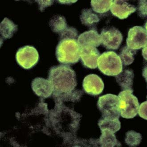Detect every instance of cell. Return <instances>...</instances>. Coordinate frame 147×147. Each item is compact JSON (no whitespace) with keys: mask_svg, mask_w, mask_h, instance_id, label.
Returning <instances> with one entry per match:
<instances>
[{"mask_svg":"<svg viewBox=\"0 0 147 147\" xmlns=\"http://www.w3.org/2000/svg\"><path fill=\"white\" fill-rule=\"evenodd\" d=\"M101 131L107 130L115 133L118 131L121 127L119 119H109L102 117L98 122Z\"/></svg>","mask_w":147,"mask_h":147,"instance_id":"cell-18","label":"cell"},{"mask_svg":"<svg viewBox=\"0 0 147 147\" xmlns=\"http://www.w3.org/2000/svg\"><path fill=\"white\" fill-rule=\"evenodd\" d=\"M38 4L39 9L41 12L44 11L45 8L53 5L54 1H36Z\"/></svg>","mask_w":147,"mask_h":147,"instance_id":"cell-25","label":"cell"},{"mask_svg":"<svg viewBox=\"0 0 147 147\" xmlns=\"http://www.w3.org/2000/svg\"></svg>","mask_w":147,"mask_h":147,"instance_id":"cell-29","label":"cell"},{"mask_svg":"<svg viewBox=\"0 0 147 147\" xmlns=\"http://www.w3.org/2000/svg\"><path fill=\"white\" fill-rule=\"evenodd\" d=\"M50 27L53 32L59 34L64 31L69 27L66 18L64 16L56 15L52 18L49 22Z\"/></svg>","mask_w":147,"mask_h":147,"instance_id":"cell-19","label":"cell"},{"mask_svg":"<svg viewBox=\"0 0 147 147\" xmlns=\"http://www.w3.org/2000/svg\"><path fill=\"white\" fill-rule=\"evenodd\" d=\"M113 1H91V6L92 10L94 12L99 13H103L109 11L110 9Z\"/></svg>","mask_w":147,"mask_h":147,"instance_id":"cell-21","label":"cell"},{"mask_svg":"<svg viewBox=\"0 0 147 147\" xmlns=\"http://www.w3.org/2000/svg\"><path fill=\"white\" fill-rule=\"evenodd\" d=\"M78 42L80 47L90 46L94 47H99L102 43L100 35L96 30H91L81 34L78 38Z\"/></svg>","mask_w":147,"mask_h":147,"instance_id":"cell-13","label":"cell"},{"mask_svg":"<svg viewBox=\"0 0 147 147\" xmlns=\"http://www.w3.org/2000/svg\"><path fill=\"white\" fill-rule=\"evenodd\" d=\"M119 98L115 94H105L100 97L97 103L98 108L102 113V117L119 119Z\"/></svg>","mask_w":147,"mask_h":147,"instance_id":"cell-5","label":"cell"},{"mask_svg":"<svg viewBox=\"0 0 147 147\" xmlns=\"http://www.w3.org/2000/svg\"><path fill=\"white\" fill-rule=\"evenodd\" d=\"M98 66L100 71L107 76H117L123 71L120 57L113 51L105 52L101 55Z\"/></svg>","mask_w":147,"mask_h":147,"instance_id":"cell-3","label":"cell"},{"mask_svg":"<svg viewBox=\"0 0 147 147\" xmlns=\"http://www.w3.org/2000/svg\"><path fill=\"white\" fill-rule=\"evenodd\" d=\"M134 74L132 70H125L115 76L116 82L121 87L123 90L133 92L132 86Z\"/></svg>","mask_w":147,"mask_h":147,"instance_id":"cell-14","label":"cell"},{"mask_svg":"<svg viewBox=\"0 0 147 147\" xmlns=\"http://www.w3.org/2000/svg\"><path fill=\"white\" fill-rule=\"evenodd\" d=\"M142 55L143 58L147 61V45L142 49Z\"/></svg>","mask_w":147,"mask_h":147,"instance_id":"cell-27","label":"cell"},{"mask_svg":"<svg viewBox=\"0 0 147 147\" xmlns=\"http://www.w3.org/2000/svg\"><path fill=\"white\" fill-rule=\"evenodd\" d=\"M102 135L99 139L101 147H121V144L116 139L114 133L107 130L102 131Z\"/></svg>","mask_w":147,"mask_h":147,"instance_id":"cell-17","label":"cell"},{"mask_svg":"<svg viewBox=\"0 0 147 147\" xmlns=\"http://www.w3.org/2000/svg\"><path fill=\"white\" fill-rule=\"evenodd\" d=\"M142 76L145 79V81L147 82V64L144 66L142 71Z\"/></svg>","mask_w":147,"mask_h":147,"instance_id":"cell-26","label":"cell"},{"mask_svg":"<svg viewBox=\"0 0 147 147\" xmlns=\"http://www.w3.org/2000/svg\"><path fill=\"white\" fill-rule=\"evenodd\" d=\"M80 19L83 25L92 30H96V26L100 20L97 15L93 12L92 10L90 9H83L82 11Z\"/></svg>","mask_w":147,"mask_h":147,"instance_id":"cell-16","label":"cell"},{"mask_svg":"<svg viewBox=\"0 0 147 147\" xmlns=\"http://www.w3.org/2000/svg\"><path fill=\"white\" fill-rule=\"evenodd\" d=\"M144 29H145L147 31V21L146 22V23H145V25H144Z\"/></svg>","mask_w":147,"mask_h":147,"instance_id":"cell-28","label":"cell"},{"mask_svg":"<svg viewBox=\"0 0 147 147\" xmlns=\"http://www.w3.org/2000/svg\"><path fill=\"white\" fill-rule=\"evenodd\" d=\"M131 90H123L119 94L120 115L126 119H132L138 113L139 103Z\"/></svg>","mask_w":147,"mask_h":147,"instance_id":"cell-4","label":"cell"},{"mask_svg":"<svg viewBox=\"0 0 147 147\" xmlns=\"http://www.w3.org/2000/svg\"><path fill=\"white\" fill-rule=\"evenodd\" d=\"M48 80L53 88L54 96L71 92L77 84L76 72L67 65L51 67Z\"/></svg>","mask_w":147,"mask_h":147,"instance_id":"cell-1","label":"cell"},{"mask_svg":"<svg viewBox=\"0 0 147 147\" xmlns=\"http://www.w3.org/2000/svg\"><path fill=\"white\" fill-rule=\"evenodd\" d=\"M16 58L17 63L21 67L25 69H30L38 63V53L34 47L26 46L18 49Z\"/></svg>","mask_w":147,"mask_h":147,"instance_id":"cell-6","label":"cell"},{"mask_svg":"<svg viewBox=\"0 0 147 147\" xmlns=\"http://www.w3.org/2000/svg\"><path fill=\"white\" fill-rule=\"evenodd\" d=\"M83 86L85 92L95 96L102 92L105 86L100 78L95 74H90L84 79Z\"/></svg>","mask_w":147,"mask_h":147,"instance_id":"cell-10","label":"cell"},{"mask_svg":"<svg viewBox=\"0 0 147 147\" xmlns=\"http://www.w3.org/2000/svg\"><path fill=\"white\" fill-rule=\"evenodd\" d=\"M32 90L37 96L42 98L49 97L53 93V89L49 80L37 77L33 80L31 84Z\"/></svg>","mask_w":147,"mask_h":147,"instance_id":"cell-12","label":"cell"},{"mask_svg":"<svg viewBox=\"0 0 147 147\" xmlns=\"http://www.w3.org/2000/svg\"><path fill=\"white\" fill-rule=\"evenodd\" d=\"M17 30L18 26L7 18H4L0 24V34L2 40L12 38Z\"/></svg>","mask_w":147,"mask_h":147,"instance_id":"cell-15","label":"cell"},{"mask_svg":"<svg viewBox=\"0 0 147 147\" xmlns=\"http://www.w3.org/2000/svg\"><path fill=\"white\" fill-rule=\"evenodd\" d=\"M138 15L142 18H147V1L140 0L138 5Z\"/></svg>","mask_w":147,"mask_h":147,"instance_id":"cell-23","label":"cell"},{"mask_svg":"<svg viewBox=\"0 0 147 147\" xmlns=\"http://www.w3.org/2000/svg\"><path fill=\"white\" fill-rule=\"evenodd\" d=\"M142 135L134 131H129L126 133L125 142L130 147L139 145L142 140Z\"/></svg>","mask_w":147,"mask_h":147,"instance_id":"cell-22","label":"cell"},{"mask_svg":"<svg viewBox=\"0 0 147 147\" xmlns=\"http://www.w3.org/2000/svg\"><path fill=\"white\" fill-rule=\"evenodd\" d=\"M136 54V50L131 49L127 46H124L120 51L119 57L123 64L127 66L134 62L135 55Z\"/></svg>","mask_w":147,"mask_h":147,"instance_id":"cell-20","label":"cell"},{"mask_svg":"<svg viewBox=\"0 0 147 147\" xmlns=\"http://www.w3.org/2000/svg\"><path fill=\"white\" fill-rule=\"evenodd\" d=\"M77 40L74 38L60 39L56 49V56L59 63L70 65L76 63L79 61L80 47Z\"/></svg>","mask_w":147,"mask_h":147,"instance_id":"cell-2","label":"cell"},{"mask_svg":"<svg viewBox=\"0 0 147 147\" xmlns=\"http://www.w3.org/2000/svg\"><path fill=\"white\" fill-rule=\"evenodd\" d=\"M127 45L129 48L139 50L144 48L147 45V31L142 26H136L128 31L126 40Z\"/></svg>","mask_w":147,"mask_h":147,"instance_id":"cell-7","label":"cell"},{"mask_svg":"<svg viewBox=\"0 0 147 147\" xmlns=\"http://www.w3.org/2000/svg\"><path fill=\"white\" fill-rule=\"evenodd\" d=\"M138 114L140 117L147 120V100L142 102L140 106Z\"/></svg>","mask_w":147,"mask_h":147,"instance_id":"cell-24","label":"cell"},{"mask_svg":"<svg viewBox=\"0 0 147 147\" xmlns=\"http://www.w3.org/2000/svg\"><path fill=\"white\" fill-rule=\"evenodd\" d=\"M100 56V52L96 47L90 46L80 47V57L83 65L86 67L90 69L97 68Z\"/></svg>","mask_w":147,"mask_h":147,"instance_id":"cell-9","label":"cell"},{"mask_svg":"<svg viewBox=\"0 0 147 147\" xmlns=\"http://www.w3.org/2000/svg\"><path fill=\"white\" fill-rule=\"evenodd\" d=\"M102 44L107 49L117 50L123 41L122 34L115 27L105 28L100 34Z\"/></svg>","mask_w":147,"mask_h":147,"instance_id":"cell-8","label":"cell"},{"mask_svg":"<svg viewBox=\"0 0 147 147\" xmlns=\"http://www.w3.org/2000/svg\"><path fill=\"white\" fill-rule=\"evenodd\" d=\"M110 9L113 15L119 19H124L134 13L136 7L125 1L115 0L112 2Z\"/></svg>","mask_w":147,"mask_h":147,"instance_id":"cell-11","label":"cell"}]
</instances>
